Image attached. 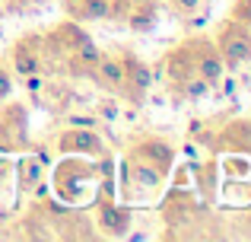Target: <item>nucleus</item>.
<instances>
[{
	"label": "nucleus",
	"mask_w": 251,
	"mask_h": 242,
	"mask_svg": "<svg viewBox=\"0 0 251 242\" xmlns=\"http://www.w3.org/2000/svg\"><path fill=\"white\" fill-rule=\"evenodd\" d=\"M32 3H51V0H32Z\"/></svg>",
	"instance_id": "nucleus-20"
},
{
	"label": "nucleus",
	"mask_w": 251,
	"mask_h": 242,
	"mask_svg": "<svg viewBox=\"0 0 251 242\" xmlns=\"http://www.w3.org/2000/svg\"><path fill=\"white\" fill-rule=\"evenodd\" d=\"M216 51H220L223 64L229 70L242 67L245 61H251V26L235 23L232 16L220 26V38H216Z\"/></svg>",
	"instance_id": "nucleus-1"
},
{
	"label": "nucleus",
	"mask_w": 251,
	"mask_h": 242,
	"mask_svg": "<svg viewBox=\"0 0 251 242\" xmlns=\"http://www.w3.org/2000/svg\"><path fill=\"white\" fill-rule=\"evenodd\" d=\"M86 32L80 29V26H74V23H64L57 32H51V38H48V45L51 48H61V51H74L76 45H83L86 42Z\"/></svg>",
	"instance_id": "nucleus-10"
},
{
	"label": "nucleus",
	"mask_w": 251,
	"mask_h": 242,
	"mask_svg": "<svg viewBox=\"0 0 251 242\" xmlns=\"http://www.w3.org/2000/svg\"><path fill=\"white\" fill-rule=\"evenodd\" d=\"M92 80L102 89H108V93H121L124 89V57L102 54L99 64H96V70H92Z\"/></svg>",
	"instance_id": "nucleus-7"
},
{
	"label": "nucleus",
	"mask_w": 251,
	"mask_h": 242,
	"mask_svg": "<svg viewBox=\"0 0 251 242\" xmlns=\"http://www.w3.org/2000/svg\"><path fill=\"white\" fill-rule=\"evenodd\" d=\"M10 93H13V80H10V74H6V70L0 67V102H3Z\"/></svg>",
	"instance_id": "nucleus-19"
},
{
	"label": "nucleus",
	"mask_w": 251,
	"mask_h": 242,
	"mask_svg": "<svg viewBox=\"0 0 251 242\" xmlns=\"http://www.w3.org/2000/svg\"><path fill=\"white\" fill-rule=\"evenodd\" d=\"M191 48V64H194V74L201 80H207L210 86H220L223 77H226V64H223L220 51L210 38H191L188 42Z\"/></svg>",
	"instance_id": "nucleus-2"
},
{
	"label": "nucleus",
	"mask_w": 251,
	"mask_h": 242,
	"mask_svg": "<svg viewBox=\"0 0 251 242\" xmlns=\"http://www.w3.org/2000/svg\"><path fill=\"white\" fill-rule=\"evenodd\" d=\"M153 86V70H150V64H143L140 57L127 54L124 57V89L121 93H127L130 102H143V96H147V89Z\"/></svg>",
	"instance_id": "nucleus-6"
},
{
	"label": "nucleus",
	"mask_w": 251,
	"mask_h": 242,
	"mask_svg": "<svg viewBox=\"0 0 251 242\" xmlns=\"http://www.w3.org/2000/svg\"><path fill=\"white\" fill-rule=\"evenodd\" d=\"M16 172H19V191H35L42 185V162L32 160V156H23L16 162Z\"/></svg>",
	"instance_id": "nucleus-11"
},
{
	"label": "nucleus",
	"mask_w": 251,
	"mask_h": 242,
	"mask_svg": "<svg viewBox=\"0 0 251 242\" xmlns=\"http://www.w3.org/2000/svg\"><path fill=\"white\" fill-rule=\"evenodd\" d=\"M67 124H74V128H96L99 118H89V115H70Z\"/></svg>",
	"instance_id": "nucleus-18"
},
{
	"label": "nucleus",
	"mask_w": 251,
	"mask_h": 242,
	"mask_svg": "<svg viewBox=\"0 0 251 242\" xmlns=\"http://www.w3.org/2000/svg\"><path fill=\"white\" fill-rule=\"evenodd\" d=\"M99 57H102V48H99L92 38H86L83 45H76V48L70 51L67 67H70V70H76V74H83V77H92V70H96Z\"/></svg>",
	"instance_id": "nucleus-9"
},
{
	"label": "nucleus",
	"mask_w": 251,
	"mask_h": 242,
	"mask_svg": "<svg viewBox=\"0 0 251 242\" xmlns=\"http://www.w3.org/2000/svg\"><path fill=\"white\" fill-rule=\"evenodd\" d=\"M248 89H251V86H248Z\"/></svg>",
	"instance_id": "nucleus-21"
},
{
	"label": "nucleus",
	"mask_w": 251,
	"mask_h": 242,
	"mask_svg": "<svg viewBox=\"0 0 251 242\" xmlns=\"http://www.w3.org/2000/svg\"><path fill=\"white\" fill-rule=\"evenodd\" d=\"M175 89H178V93H181L184 96V99H191V102H197V99H203V96H207L210 93V89H213V86H210V83L207 80H201V77H188V80H181V83H175Z\"/></svg>",
	"instance_id": "nucleus-14"
},
{
	"label": "nucleus",
	"mask_w": 251,
	"mask_h": 242,
	"mask_svg": "<svg viewBox=\"0 0 251 242\" xmlns=\"http://www.w3.org/2000/svg\"><path fill=\"white\" fill-rule=\"evenodd\" d=\"M70 13H74L76 19H108L111 16V3L108 0H80Z\"/></svg>",
	"instance_id": "nucleus-12"
},
{
	"label": "nucleus",
	"mask_w": 251,
	"mask_h": 242,
	"mask_svg": "<svg viewBox=\"0 0 251 242\" xmlns=\"http://www.w3.org/2000/svg\"><path fill=\"white\" fill-rule=\"evenodd\" d=\"M130 223H134V217H130V207L111 204V201H102V204H99L96 226H99V233H102V236H108V239H121V236H127Z\"/></svg>",
	"instance_id": "nucleus-5"
},
{
	"label": "nucleus",
	"mask_w": 251,
	"mask_h": 242,
	"mask_svg": "<svg viewBox=\"0 0 251 242\" xmlns=\"http://www.w3.org/2000/svg\"><path fill=\"white\" fill-rule=\"evenodd\" d=\"M134 156L143 162H150V166H156L159 172H166L172 166V160H175V150L169 147L166 140H156V137H150V140H140L134 147Z\"/></svg>",
	"instance_id": "nucleus-8"
},
{
	"label": "nucleus",
	"mask_w": 251,
	"mask_h": 242,
	"mask_svg": "<svg viewBox=\"0 0 251 242\" xmlns=\"http://www.w3.org/2000/svg\"><path fill=\"white\" fill-rule=\"evenodd\" d=\"M57 150L64 153H80V156H99L105 150L102 137L96 128H67L57 137Z\"/></svg>",
	"instance_id": "nucleus-4"
},
{
	"label": "nucleus",
	"mask_w": 251,
	"mask_h": 242,
	"mask_svg": "<svg viewBox=\"0 0 251 242\" xmlns=\"http://www.w3.org/2000/svg\"><path fill=\"white\" fill-rule=\"evenodd\" d=\"M130 166H134V182L140 188H156L162 182V172L156 166H150V162H143V160H137L134 156V162H130Z\"/></svg>",
	"instance_id": "nucleus-13"
},
{
	"label": "nucleus",
	"mask_w": 251,
	"mask_h": 242,
	"mask_svg": "<svg viewBox=\"0 0 251 242\" xmlns=\"http://www.w3.org/2000/svg\"><path fill=\"white\" fill-rule=\"evenodd\" d=\"M232 19H235V23H242V26H251V0H235Z\"/></svg>",
	"instance_id": "nucleus-16"
},
{
	"label": "nucleus",
	"mask_w": 251,
	"mask_h": 242,
	"mask_svg": "<svg viewBox=\"0 0 251 242\" xmlns=\"http://www.w3.org/2000/svg\"><path fill=\"white\" fill-rule=\"evenodd\" d=\"M124 16H127V23H130V29H134V32H150V29H153V19H156L153 10H150L147 3H140L137 10H127Z\"/></svg>",
	"instance_id": "nucleus-15"
},
{
	"label": "nucleus",
	"mask_w": 251,
	"mask_h": 242,
	"mask_svg": "<svg viewBox=\"0 0 251 242\" xmlns=\"http://www.w3.org/2000/svg\"><path fill=\"white\" fill-rule=\"evenodd\" d=\"M197 6H201V0H172V10L178 13H197Z\"/></svg>",
	"instance_id": "nucleus-17"
},
{
	"label": "nucleus",
	"mask_w": 251,
	"mask_h": 242,
	"mask_svg": "<svg viewBox=\"0 0 251 242\" xmlns=\"http://www.w3.org/2000/svg\"><path fill=\"white\" fill-rule=\"evenodd\" d=\"M42 35H23L10 51V61H13V74L19 77H42L45 74V54H42Z\"/></svg>",
	"instance_id": "nucleus-3"
}]
</instances>
